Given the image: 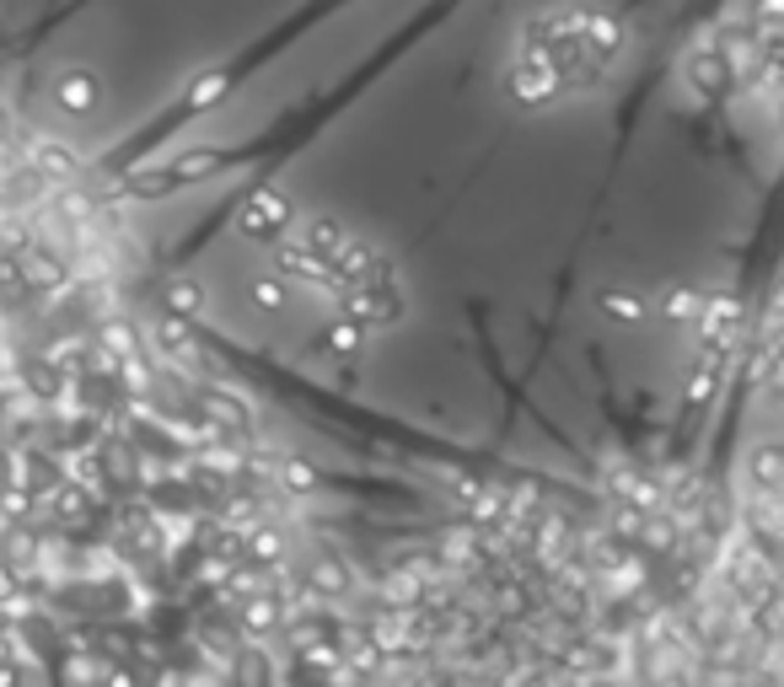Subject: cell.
<instances>
[{"label": "cell", "mask_w": 784, "mask_h": 687, "mask_svg": "<svg viewBox=\"0 0 784 687\" xmlns=\"http://www.w3.org/2000/svg\"><path fill=\"white\" fill-rule=\"evenodd\" d=\"M291 220H296V209H291V199L280 188H253L237 205V232L253 242H280L291 232Z\"/></svg>", "instance_id": "6da1fadb"}, {"label": "cell", "mask_w": 784, "mask_h": 687, "mask_svg": "<svg viewBox=\"0 0 784 687\" xmlns=\"http://www.w3.org/2000/svg\"><path fill=\"white\" fill-rule=\"evenodd\" d=\"M559 87H565V76L548 65L543 49H521V55H516V65H511V97H516V102L543 108V102L559 97Z\"/></svg>", "instance_id": "7a4b0ae2"}, {"label": "cell", "mask_w": 784, "mask_h": 687, "mask_svg": "<svg viewBox=\"0 0 784 687\" xmlns=\"http://www.w3.org/2000/svg\"><path fill=\"white\" fill-rule=\"evenodd\" d=\"M344 312H350L365 333H371V328H392V323L403 317V296H398V285H392V279H376V285H350Z\"/></svg>", "instance_id": "3957f363"}, {"label": "cell", "mask_w": 784, "mask_h": 687, "mask_svg": "<svg viewBox=\"0 0 784 687\" xmlns=\"http://www.w3.org/2000/svg\"><path fill=\"white\" fill-rule=\"evenodd\" d=\"M55 102H60L70 119H91V114L102 108V81H97V70L65 65L60 76H55Z\"/></svg>", "instance_id": "277c9868"}, {"label": "cell", "mask_w": 784, "mask_h": 687, "mask_svg": "<svg viewBox=\"0 0 784 687\" xmlns=\"http://www.w3.org/2000/svg\"><path fill=\"white\" fill-rule=\"evenodd\" d=\"M274 264H280V274L285 279H306V285H333V269L323 253H312L306 242H280L274 247Z\"/></svg>", "instance_id": "5b68a950"}, {"label": "cell", "mask_w": 784, "mask_h": 687, "mask_svg": "<svg viewBox=\"0 0 784 687\" xmlns=\"http://www.w3.org/2000/svg\"><path fill=\"white\" fill-rule=\"evenodd\" d=\"M151 344L161 350V360H173L178 371H199V344H194V333L183 317H161L151 328Z\"/></svg>", "instance_id": "8992f818"}, {"label": "cell", "mask_w": 784, "mask_h": 687, "mask_svg": "<svg viewBox=\"0 0 784 687\" xmlns=\"http://www.w3.org/2000/svg\"><path fill=\"white\" fill-rule=\"evenodd\" d=\"M199 403H205V414H210V424L226 435H247L253 430V409L242 403L237 392H226V387H199Z\"/></svg>", "instance_id": "52a82bcc"}, {"label": "cell", "mask_w": 784, "mask_h": 687, "mask_svg": "<svg viewBox=\"0 0 784 687\" xmlns=\"http://www.w3.org/2000/svg\"><path fill=\"white\" fill-rule=\"evenodd\" d=\"M683 76H688L698 91H725L731 87V60H725L715 43H698L694 55H688V65H683Z\"/></svg>", "instance_id": "ba28073f"}, {"label": "cell", "mask_w": 784, "mask_h": 687, "mask_svg": "<svg viewBox=\"0 0 784 687\" xmlns=\"http://www.w3.org/2000/svg\"><path fill=\"white\" fill-rule=\"evenodd\" d=\"M704 306H709V296L698 285H666L661 296H656V312H661L666 323H698Z\"/></svg>", "instance_id": "9c48e42d"}, {"label": "cell", "mask_w": 784, "mask_h": 687, "mask_svg": "<svg viewBox=\"0 0 784 687\" xmlns=\"http://www.w3.org/2000/svg\"><path fill=\"white\" fill-rule=\"evenodd\" d=\"M317 344H323V355H329V360H344V365H350V360L361 355L365 328L350 317V312H344V317H333L329 328H323V338H317Z\"/></svg>", "instance_id": "30bf717a"}, {"label": "cell", "mask_w": 784, "mask_h": 687, "mask_svg": "<svg viewBox=\"0 0 784 687\" xmlns=\"http://www.w3.org/2000/svg\"><path fill=\"white\" fill-rule=\"evenodd\" d=\"M32 167H38L49 183H70L76 173H81V161H76L65 146H55V140H32Z\"/></svg>", "instance_id": "8fae6325"}, {"label": "cell", "mask_w": 784, "mask_h": 687, "mask_svg": "<svg viewBox=\"0 0 784 687\" xmlns=\"http://www.w3.org/2000/svg\"><path fill=\"white\" fill-rule=\"evenodd\" d=\"M232 91V76L226 70H199L194 81H188V91H183V108L188 114H199V108H215L220 97Z\"/></svg>", "instance_id": "7c38bea8"}, {"label": "cell", "mask_w": 784, "mask_h": 687, "mask_svg": "<svg viewBox=\"0 0 784 687\" xmlns=\"http://www.w3.org/2000/svg\"><path fill=\"white\" fill-rule=\"evenodd\" d=\"M721 376H725V360H709V355H704L694 371L683 376V398H688V403H709V398L721 392Z\"/></svg>", "instance_id": "4fadbf2b"}, {"label": "cell", "mask_w": 784, "mask_h": 687, "mask_svg": "<svg viewBox=\"0 0 784 687\" xmlns=\"http://www.w3.org/2000/svg\"><path fill=\"white\" fill-rule=\"evenodd\" d=\"M350 591H355V575H350V569L339 565V559H317V565H312V597H350Z\"/></svg>", "instance_id": "5bb4252c"}, {"label": "cell", "mask_w": 784, "mask_h": 687, "mask_svg": "<svg viewBox=\"0 0 784 687\" xmlns=\"http://www.w3.org/2000/svg\"><path fill=\"white\" fill-rule=\"evenodd\" d=\"M161 301H167V312H173V317H183V323L205 317V291H199L194 279H167Z\"/></svg>", "instance_id": "9a60e30c"}, {"label": "cell", "mask_w": 784, "mask_h": 687, "mask_svg": "<svg viewBox=\"0 0 784 687\" xmlns=\"http://www.w3.org/2000/svg\"><path fill=\"white\" fill-rule=\"evenodd\" d=\"M124 188H129L135 199H161V194L178 188V178H173V167H135V173L124 178Z\"/></svg>", "instance_id": "2e32d148"}, {"label": "cell", "mask_w": 784, "mask_h": 687, "mask_svg": "<svg viewBox=\"0 0 784 687\" xmlns=\"http://www.w3.org/2000/svg\"><path fill=\"white\" fill-rule=\"evenodd\" d=\"M602 312L612 317V323H639V317H650V301L639 296V291L612 285V291H602Z\"/></svg>", "instance_id": "e0dca14e"}, {"label": "cell", "mask_w": 784, "mask_h": 687, "mask_svg": "<svg viewBox=\"0 0 784 687\" xmlns=\"http://www.w3.org/2000/svg\"><path fill=\"white\" fill-rule=\"evenodd\" d=\"M350 237V232H344V226H339V220H333V215H312V220H306V247H312V253H323V258H333V253H339V242Z\"/></svg>", "instance_id": "ac0fdd59"}, {"label": "cell", "mask_w": 784, "mask_h": 687, "mask_svg": "<svg viewBox=\"0 0 784 687\" xmlns=\"http://www.w3.org/2000/svg\"><path fill=\"white\" fill-rule=\"evenodd\" d=\"M247 296H253V306H258V312H285V301H291V291H285V274H258V279L247 285Z\"/></svg>", "instance_id": "d6986e66"}, {"label": "cell", "mask_w": 784, "mask_h": 687, "mask_svg": "<svg viewBox=\"0 0 784 687\" xmlns=\"http://www.w3.org/2000/svg\"><path fill=\"white\" fill-rule=\"evenodd\" d=\"M280 624H285V607H280L274 597H253V601H247V634H253V639L274 634Z\"/></svg>", "instance_id": "ffe728a7"}, {"label": "cell", "mask_w": 784, "mask_h": 687, "mask_svg": "<svg viewBox=\"0 0 784 687\" xmlns=\"http://www.w3.org/2000/svg\"><path fill=\"white\" fill-rule=\"evenodd\" d=\"M215 167H226V156H220V150H188V156H178V161H173V178L194 183V178H210Z\"/></svg>", "instance_id": "44dd1931"}, {"label": "cell", "mask_w": 784, "mask_h": 687, "mask_svg": "<svg viewBox=\"0 0 784 687\" xmlns=\"http://www.w3.org/2000/svg\"><path fill=\"white\" fill-rule=\"evenodd\" d=\"M247 553H253V559H264V565H280V559L291 553V542H285L280 527H258V532L247 538Z\"/></svg>", "instance_id": "7402d4cb"}, {"label": "cell", "mask_w": 784, "mask_h": 687, "mask_svg": "<svg viewBox=\"0 0 784 687\" xmlns=\"http://www.w3.org/2000/svg\"><path fill=\"white\" fill-rule=\"evenodd\" d=\"M28 274H32V285H43V291H60L65 279H70V269H65L55 253H32V258H28Z\"/></svg>", "instance_id": "603a6c76"}, {"label": "cell", "mask_w": 784, "mask_h": 687, "mask_svg": "<svg viewBox=\"0 0 784 687\" xmlns=\"http://www.w3.org/2000/svg\"><path fill=\"white\" fill-rule=\"evenodd\" d=\"M97 344H102L114 360H129L135 350H140V344H135V333L124 328V323H102V328H97Z\"/></svg>", "instance_id": "cb8c5ba5"}, {"label": "cell", "mask_w": 784, "mask_h": 687, "mask_svg": "<svg viewBox=\"0 0 784 687\" xmlns=\"http://www.w3.org/2000/svg\"><path fill=\"white\" fill-rule=\"evenodd\" d=\"M753 483H757V494H774L780 489V451L774 446H763L753 457Z\"/></svg>", "instance_id": "d4e9b609"}, {"label": "cell", "mask_w": 784, "mask_h": 687, "mask_svg": "<svg viewBox=\"0 0 784 687\" xmlns=\"http://www.w3.org/2000/svg\"><path fill=\"white\" fill-rule=\"evenodd\" d=\"M280 483H285L291 494H312V489H317V468L291 457V462H280Z\"/></svg>", "instance_id": "484cf974"}, {"label": "cell", "mask_w": 784, "mask_h": 687, "mask_svg": "<svg viewBox=\"0 0 784 687\" xmlns=\"http://www.w3.org/2000/svg\"><path fill=\"white\" fill-rule=\"evenodd\" d=\"M441 559L468 565V559H473V538H468V532H447V538H441Z\"/></svg>", "instance_id": "4316f807"}, {"label": "cell", "mask_w": 784, "mask_h": 687, "mask_svg": "<svg viewBox=\"0 0 784 687\" xmlns=\"http://www.w3.org/2000/svg\"><path fill=\"white\" fill-rule=\"evenodd\" d=\"M6 129H11V114H6V108H0V135H6Z\"/></svg>", "instance_id": "83f0119b"}]
</instances>
